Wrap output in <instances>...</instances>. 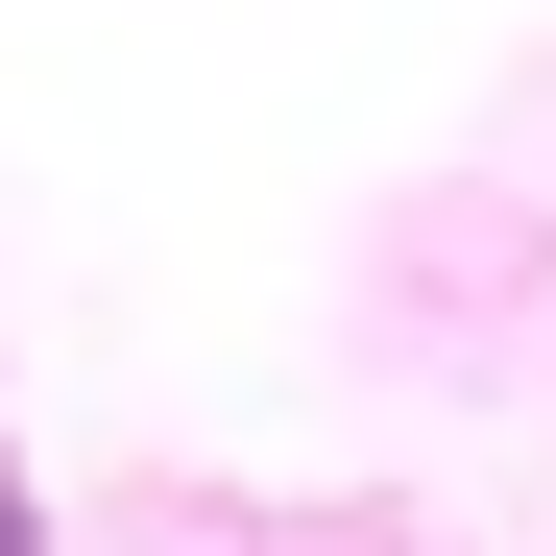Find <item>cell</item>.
Listing matches in <instances>:
<instances>
[{"mask_svg": "<svg viewBox=\"0 0 556 556\" xmlns=\"http://www.w3.org/2000/svg\"><path fill=\"white\" fill-rule=\"evenodd\" d=\"M0 556H49V484H25V435H0Z\"/></svg>", "mask_w": 556, "mask_h": 556, "instance_id": "6da1fadb", "label": "cell"}]
</instances>
